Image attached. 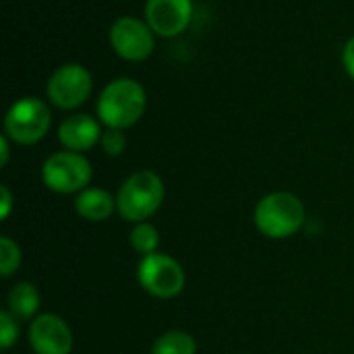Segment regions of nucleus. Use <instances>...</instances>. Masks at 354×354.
Masks as SVG:
<instances>
[{
    "instance_id": "obj_21",
    "label": "nucleus",
    "mask_w": 354,
    "mask_h": 354,
    "mask_svg": "<svg viewBox=\"0 0 354 354\" xmlns=\"http://www.w3.org/2000/svg\"><path fill=\"white\" fill-rule=\"evenodd\" d=\"M0 149H2V160H0V164L6 166V162H8V137H6V135L0 137Z\"/></svg>"
},
{
    "instance_id": "obj_9",
    "label": "nucleus",
    "mask_w": 354,
    "mask_h": 354,
    "mask_svg": "<svg viewBox=\"0 0 354 354\" xmlns=\"http://www.w3.org/2000/svg\"><path fill=\"white\" fill-rule=\"evenodd\" d=\"M193 19V0H147L145 21L156 35L176 37Z\"/></svg>"
},
{
    "instance_id": "obj_2",
    "label": "nucleus",
    "mask_w": 354,
    "mask_h": 354,
    "mask_svg": "<svg viewBox=\"0 0 354 354\" xmlns=\"http://www.w3.org/2000/svg\"><path fill=\"white\" fill-rule=\"evenodd\" d=\"M166 189L162 178L151 170L131 174L118 189L116 209L127 222H147L164 203Z\"/></svg>"
},
{
    "instance_id": "obj_15",
    "label": "nucleus",
    "mask_w": 354,
    "mask_h": 354,
    "mask_svg": "<svg viewBox=\"0 0 354 354\" xmlns=\"http://www.w3.org/2000/svg\"><path fill=\"white\" fill-rule=\"evenodd\" d=\"M131 247L139 253V255H151V253H158V247H160V232L153 224L149 222H139L133 226L131 230Z\"/></svg>"
},
{
    "instance_id": "obj_4",
    "label": "nucleus",
    "mask_w": 354,
    "mask_h": 354,
    "mask_svg": "<svg viewBox=\"0 0 354 354\" xmlns=\"http://www.w3.org/2000/svg\"><path fill=\"white\" fill-rule=\"evenodd\" d=\"M52 124V114L39 97L17 100L4 116V133L17 145H35L46 137Z\"/></svg>"
},
{
    "instance_id": "obj_8",
    "label": "nucleus",
    "mask_w": 354,
    "mask_h": 354,
    "mask_svg": "<svg viewBox=\"0 0 354 354\" xmlns=\"http://www.w3.org/2000/svg\"><path fill=\"white\" fill-rule=\"evenodd\" d=\"M153 31L147 21L135 17H120L110 27L112 50L131 62H141L153 52Z\"/></svg>"
},
{
    "instance_id": "obj_16",
    "label": "nucleus",
    "mask_w": 354,
    "mask_h": 354,
    "mask_svg": "<svg viewBox=\"0 0 354 354\" xmlns=\"http://www.w3.org/2000/svg\"><path fill=\"white\" fill-rule=\"evenodd\" d=\"M21 266V249L8 236L0 239V274L2 278L12 276Z\"/></svg>"
},
{
    "instance_id": "obj_5",
    "label": "nucleus",
    "mask_w": 354,
    "mask_h": 354,
    "mask_svg": "<svg viewBox=\"0 0 354 354\" xmlns=\"http://www.w3.org/2000/svg\"><path fill=\"white\" fill-rule=\"evenodd\" d=\"M44 185L58 195H79L91 180V164L77 151H56L41 166Z\"/></svg>"
},
{
    "instance_id": "obj_7",
    "label": "nucleus",
    "mask_w": 354,
    "mask_h": 354,
    "mask_svg": "<svg viewBox=\"0 0 354 354\" xmlns=\"http://www.w3.org/2000/svg\"><path fill=\"white\" fill-rule=\"evenodd\" d=\"M91 89H93V81H91L89 71L77 62L58 66L46 85V93L50 102L60 110L79 108L81 104L87 102V97L91 95Z\"/></svg>"
},
{
    "instance_id": "obj_18",
    "label": "nucleus",
    "mask_w": 354,
    "mask_h": 354,
    "mask_svg": "<svg viewBox=\"0 0 354 354\" xmlns=\"http://www.w3.org/2000/svg\"><path fill=\"white\" fill-rule=\"evenodd\" d=\"M100 145H102V149H104L108 156L116 158V156H120V153L127 149V137H124V133L118 131V129H106V131L102 133Z\"/></svg>"
},
{
    "instance_id": "obj_13",
    "label": "nucleus",
    "mask_w": 354,
    "mask_h": 354,
    "mask_svg": "<svg viewBox=\"0 0 354 354\" xmlns=\"http://www.w3.org/2000/svg\"><path fill=\"white\" fill-rule=\"evenodd\" d=\"M6 303H8V311L17 319H31L39 309V292L33 284L19 282L8 292Z\"/></svg>"
},
{
    "instance_id": "obj_6",
    "label": "nucleus",
    "mask_w": 354,
    "mask_h": 354,
    "mask_svg": "<svg viewBox=\"0 0 354 354\" xmlns=\"http://www.w3.org/2000/svg\"><path fill=\"white\" fill-rule=\"evenodd\" d=\"M139 284L156 299H174L183 292L187 276L183 266L164 253L145 255L137 268Z\"/></svg>"
},
{
    "instance_id": "obj_3",
    "label": "nucleus",
    "mask_w": 354,
    "mask_h": 354,
    "mask_svg": "<svg viewBox=\"0 0 354 354\" xmlns=\"http://www.w3.org/2000/svg\"><path fill=\"white\" fill-rule=\"evenodd\" d=\"M255 226L268 239H288L297 234L305 224L303 201L288 193L276 191L259 199L255 205Z\"/></svg>"
},
{
    "instance_id": "obj_12",
    "label": "nucleus",
    "mask_w": 354,
    "mask_h": 354,
    "mask_svg": "<svg viewBox=\"0 0 354 354\" xmlns=\"http://www.w3.org/2000/svg\"><path fill=\"white\" fill-rule=\"evenodd\" d=\"M77 214L87 222H104L116 209V199L106 189H85L75 199Z\"/></svg>"
},
{
    "instance_id": "obj_14",
    "label": "nucleus",
    "mask_w": 354,
    "mask_h": 354,
    "mask_svg": "<svg viewBox=\"0 0 354 354\" xmlns=\"http://www.w3.org/2000/svg\"><path fill=\"white\" fill-rule=\"evenodd\" d=\"M151 354H197V342L187 332L170 330L156 338L151 344Z\"/></svg>"
},
{
    "instance_id": "obj_20",
    "label": "nucleus",
    "mask_w": 354,
    "mask_h": 354,
    "mask_svg": "<svg viewBox=\"0 0 354 354\" xmlns=\"http://www.w3.org/2000/svg\"><path fill=\"white\" fill-rule=\"evenodd\" d=\"M0 193H2V205H0V218L6 220L10 216V209H12V195L8 191V187H0Z\"/></svg>"
},
{
    "instance_id": "obj_19",
    "label": "nucleus",
    "mask_w": 354,
    "mask_h": 354,
    "mask_svg": "<svg viewBox=\"0 0 354 354\" xmlns=\"http://www.w3.org/2000/svg\"><path fill=\"white\" fill-rule=\"evenodd\" d=\"M342 64H344V71L348 73V77L354 81V37H351L342 50Z\"/></svg>"
},
{
    "instance_id": "obj_17",
    "label": "nucleus",
    "mask_w": 354,
    "mask_h": 354,
    "mask_svg": "<svg viewBox=\"0 0 354 354\" xmlns=\"http://www.w3.org/2000/svg\"><path fill=\"white\" fill-rule=\"evenodd\" d=\"M19 319L8 311H0V346L8 351L17 340H19Z\"/></svg>"
},
{
    "instance_id": "obj_11",
    "label": "nucleus",
    "mask_w": 354,
    "mask_h": 354,
    "mask_svg": "<svg viewBox=\"0 0 354 354\" xmlns=\"http://www.w3.org/2000/svg\"><path fill=\"white\" fill-rule=\"evenodd\" d=\"M58 139L64 145V149L83 153V151L91 149L95 143H100L102 129H100V122L93 116H89V114H73V116L62 120V124L58 129Z\"/></svg>"
},
{
    "instance_id": "obj_10",
    "label": "nucleus",
    "mask_w": 354,
    "mask_h": 354,
    "mask_svg": "<svg viewBox=\"0 0 354 354\" xmlns=\"http://www.w3.org/2000/svg\"><path fill=\"white\" fill-rule=\"evenodd\" d=\"M29 346L35 354H71L73 332L62 317L44 313L29 326Z\"/></svg>"
},
{
    "instance_id": "obj_1",
    "label": "nucleus",
    "mask_w": 354,
    "mask_h": 354,
    "mask_svg": "<svg viewBox=\"0 0 354 354\" xmlns=\"http://www.w3.org/2000/svg\"><path fill=\"white\" fill-rule=\"evenodd\" d=\"M147 106L145 89L129 77L110 81L97 100V116L108 129L124 131L139 122Z\"/></svg>"
}]
</instances>
